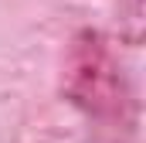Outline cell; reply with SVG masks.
Segmentation results:
<instances>
[{
    "instance_id": "cell-1",
    "label": "cell",
    "mask_w": 146,
    "mask_h": 143,
    "mask_svg": "<svg viewBox=\"0 0 146 143\" xmlns=\"http://www.w3.org/2000/svg\"><path fill=\"white\" fill-rule=\"evenodd\" d=\"M65 92L99 130H133V92L115 61L109 41L99 31H78L68 48Z\"/></svg>"
}]
</instances>
